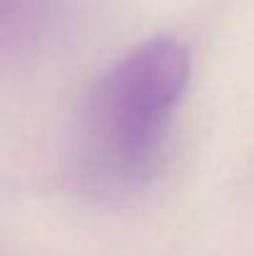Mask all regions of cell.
Listing matches in <instances>:
<instances>
[{
	"mask_svg": "<svg viewBox=\"0 0 254 256\" xmlns=\"http://www.w3.org/2000/svg\"><path fill=\"white\" fill-rule=\"evenodd\" d=\"M189 82V52L167 35L135 45L87 97L78 167L100 192L147 184L162 162L169 120Z\"/></svg>",
	"mask_w": 254,
	"mask_h": 256,
	"instance_id": "obj_1",
	"label": "cell"
}]
</instances>
